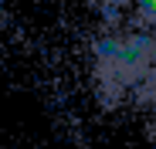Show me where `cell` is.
<instances>
[{
  "label": "cell",
  "mask_w": 156,
  "mask_h": 149,
  "mask_svg": "<svg viewBox=\"0 0 156 149\" xmlns=\"http://www.w3.org/2000/svg\"><path fill=\"white\" fill-rule=\"evenodd\" d=\"M68 71L95 119L156 126V7L92 0L68 41Z\"/></svg>",
  "instance_id": "cell-1"
}]
</instances>
